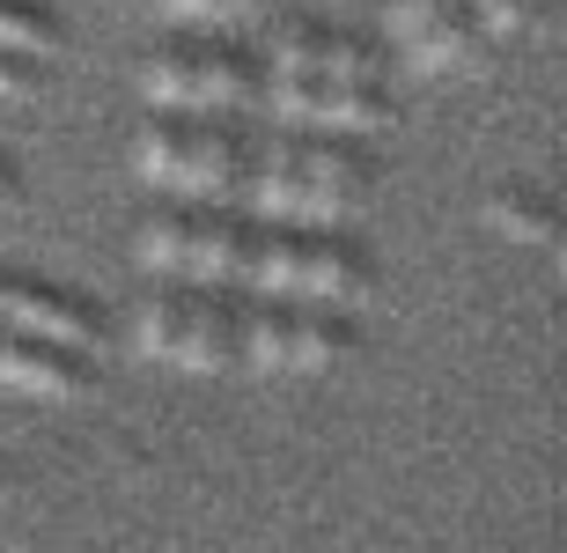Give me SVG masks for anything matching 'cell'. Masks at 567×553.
<instances>
[{"label":"cell","instance_id":"9c48e42d","mask_svg":"<svg viewBox=\"0 0 567 553\" xmlns=\"http://www.w3.org/2000/svg\"><path fill=\"white\" fill-rule=\"evenodd\" d=\"M192 126H199L192 111H155L141 126V141H133V171L163 192H185L192 185Z\"/></svg>","mask_w":567,"mask_h":553},{"label":"cell","instance_id":"d6986e66","mask_svg":"<svg viewBox=\"0 0 567 553\" xmlns=\"http://www.w3.org/2000/svg\"><path fill=\"white\" fill-rule=\"evenodd\" d=\"M44 82V60H22V52H0V104H30Z\"/></svg>","mask_w":567,"mask_h":553},{"label":"cell","instance_id":"9a60e30c","mask_svg":"<svg viewBox=\"0 0 567 553\" xmlns=\"http://www.w3.org/2000/svg\"><path fill=\"white\" fill-rule=\"evenodd\" d=\"M192 222H199V207H163L141 222V258L155 266V274H177L185 280L192 266Z\"/></svg>","mask_w":567,"mask_h":553},{"label":"cell","instance_id":"ac0fdd59","mask_svg":"<svg viewBox=\"0 0 567 553\" xmlns=\"http://www.w3.org/2000/svg\"><path fill=\"white\" fill-rule=\"evenodd\" d=\"M472 16H480V30L486 38H524L530 30V16H538V0H464Z\"/></svg>","mask_w":567,"mask_h":553},{"label":"cell","instance_id":"8992f818","mask_svg":"<svg viewBox=\"0 0 567 553\" xmlns=\"http://www.w3.org/2000/svg\"><path fill=\"white\" fill-rule=\"evenodd\" d=\"M251 252H258V222H244V214H229L214 199V207H199V222H192L185 280H199V288H236V280L251 274Z\"/></svg>","mask_w":567,"mask_h":553},{"label":"cell","instance_id":"30bf717a","mask_svg":"<svg viewBox=\"0 0 567 553\" xmlns=\"http://www.w3.org/2000/svg\"><path fill=\"white\" fill-rule=\"evenodd\" d=\"M354 347V318L347 310H324V303H295V325H288V369L302 377H324V369L347 362Z\"/></svg>","mask_w":567,"mask_h":553},{"label":"cell","instance_id":"44dd1931","mask_svg":"<svg viewBox=\"0 0 567 553\" xmlns=\"http://www.w3.org/2000/svg\"><path fill=\"white\" fill-rule=\"evenodd\" d=\"M22 207V177H16V163L0 155V214H16Z\"/></svg>","mask_w":567,"mask_h":553},{"label":"cell","instance_id":"ffe728a7","mask_svg":"<svg viewBox=\"0 0 567 553\" xmlns=\"http://www.w3.org/2000/svg\"><path fill=\"white\" fill-rule=\"evenodd\" d=\"M169 16H192V22H229V16H244V0H169Z\"/></svg>","mask_w":567,"mask_h":553},{"label":"cell","instance_id":"5b68a950","mask_svg":"<svg viewBox=\"0 0 567 553\" xmlns=\"http://www.w3.org/2000/svg\"><path fill=\"white\" fill-rule=\"evenodd\" d=\"M377 296V266L361 244L339 229H302V266H295V303H324V310H369Z\"/></svg>","mask_w":567,"mask_h":553},{"label":"cell","instance_id":"8fae6325","mask_svg":"<svg viewBox=\"0 0 567 553\" xmlns=\"http://www.w3.org/2000/svg\"><path fill=\"white\" fill-rule=\"evenodd\" d=\"M141 96L155 111H207V66L199 44H163L141 60Z\"/></svg>","mask_w":567,"mask_h":553},{"label":"cell","instance_id":"e0dca14e","mask_svg":"<svg viewBox=\"0 0 567 553\" xmlns=\"http://www.w3.org/2000/svg\"><path fill=\"white\" fill-rule=\"evenodd\" d=\"M317 82H383V60L347 30H324L317 38Z\"/></svg>","mask_w":567,"mask_h":553},{"label":"cell","instance_id":"7a4b0ae2","mask_svg":"<svg viewBox=\"0 0 567 553\" xmlns=\"http://www.w3.org/2000/svg\"><path fill=\"white\" fill-rule=\"evenodd\" d=\"M0 325L8 332H38V340H60L74 355H104V310L89 296H66L52 280H0Z\"/></svg>","mask_w":567,"mask_h":553},{"label":"cell","instance_id":"5bb4252c","mask_svg":"<svg viewBox=\"0 0 567 553\" xmlns=\"http://www.w3.org/2000/svg\"><path fill=\"white\" fill-rule=\"evenodd\" d=\"M0 52L52 60V52H60V16H52V0H0Z\"/></svg>","mask_w":567,"mask_h":553},{"label":"cell","instance_id":"277c9868","mask_svg":"<svg viewBox=\"0 0 567 553\" xmlns=\"http://www.w3.org/2000/svg\"><path fill=\"white\" fill-rule=\"evenodd\" d=\"M0 383L8 391H30V399H89L104 369L96 355H74L60 340H38V332H8L0 325Z\"/></svg>","mask_w":567,"mask_h":553},{"label":"cell","instance_id":"52a82bcc","mask_svg":"<svg viewBox=\"0 0 567 553\" xmlns=\"http://www.w3.org/2000/svg\"><path fill=\"white\" fill-rule=\"evenodd\" d=\"M177 362L199 369V377H221V369L236 362V303L221 296V288H199V280H192V318H185Z\"/></svg>","mask_w":567,"mask_h":553},{"label":"cell","instance_id":"3957f363","mask_svg":"<svg viewBox=\"0 0 567 553\" xmlns=\"http://www.w3.org/2000/svg\"><path fill=\"white\" fill-rule=\"evenodd\" d=\"M369 199V163L347 133H317L302 141V207L295 222H310V229H339L347 214Z\"/></svg>","mask_w":567,"mask_h":553},{"label":"cell","instance_id":"2e32d148","mask_svg":"<svg viewBox=\"0 0 567 553\" xmlns=\"http://www.w3.org/2000/svg\"><path fill=\"white\" fill-rule=\"evenodd\" d=\"M486 222L502 236H516V244H553V236H560V214H553V199H538V192H494V199H486Z\"/></svg>","mask_w":567,"mask_h":553},{"label":"cell","instance_id":"6da1fadb","mask_svg":"<svg viewBox=\"0 0 567 553\" xmlns=\"http://www.w3.org/2000/svg\"><path fill=\"white\" fill-rule=\"evenodd\" d=\"M391 38L421 74H464L486 60V30L464 0H391Z\"/></svg>","mask_w":567,"mask_h":553},{"label":"cell","instance_id":"ba28073f","mask_svg":"<svg viewBox=\"0 0 567 553\" xmlns=\"http://www.w3.org/2000/svg\"><path fill=\"white\" fill-rule=\"evenodd\" d=\"M244 171H251V149H244V133H229V126H192V185H185V199H236L244 192Z\"/></svg>","mask_w":567,"mask_h":553},{"label":"cell","instance_id":"7c38bea8","mask_svg":"<svg viewBox=\"0 0 567 553\" xmlns=\"http://www.w3.org/2000/svg\"><path fill=\"white\" fill-rule=\"evenodd\" d=\"M185 318H192V280L185 288H155V296H141V310H133V347H141L147 362H177Z\"/></svg>","mask_w":567,"mask_h":553},{"label":"cell","instance_id":"4fadbf2b","mask_svg":"<svg viewBox=\"0 0 567 553\" xmlns=\"http://www.w3.org/2000/svg\"><path fill=\"white\" fill-rule=\"evenodd\" d=\"M288 325H295V303L258 296L251 318H236V355L251 369H288Z\"/></svg>","mask_w":567,"mask_h":553}]
</instances>
